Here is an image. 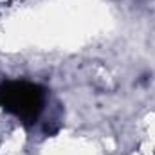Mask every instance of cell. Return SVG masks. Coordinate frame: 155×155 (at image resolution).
<instances>
[{"instance_id": "cell-1", "label": "cell", "mask_w": 155, "mask_h": 155, "mask_svg": "<svg viewBox=\"0 0 155 155\" xmlns=\"http://www.w3.org/2000/svg\"><path fill=\"white\" fill-rule=\"evenodd\" d=\"M0 107L31 124L43 110V90L29 81H7L0 87Z\"/></svg>"}]
</instances>
